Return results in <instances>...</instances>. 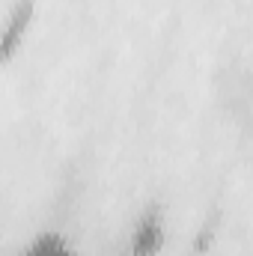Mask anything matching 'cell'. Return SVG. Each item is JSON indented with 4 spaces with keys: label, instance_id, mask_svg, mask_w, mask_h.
I'll return each instance as SVG.
<instances>
[{
    "label": "cell",
    "instance_id": "7a4b0ae2",
    "mask_svg": "<svg viewBox=\"0 0 253 256\" xmlns=\"http://www.w3.org/2000/svg\"><path fill=\"white\" fill-rule=\"evenodd\" d=\"M33 21H36V0H18L12 9H9V18H6V27H3V39H0V57L3 66H9L27 45V36L33 30Z\"/></svg>",
    "mask_w": 253,
    "mask_h": 256
},
{
    "label": "cell",
    "instance_id": "6da1fadb",
    "mask_svg": "<svg viewBox=\"0 0 253 256\" xmlns=\"http://www.w3.org/2000/svg\"><path fill=\"white\" fill-rule=\"evenodd\" d=\"M170 242V226H167V212L161 202H149L131 224L126 238L128 256H161Z\"/></svg>",
    "mask_w": 253,
    "mask_h": 256
},
{
    "label": "cell",
    "instance_id": "3957f363",
    "mask_svg": "<svg viewBox=\"0 0 253 256\" xmlns=\"http://www.w3.org/2000/svg\"><path fill=\"white\" fill-rule=\"evenodd\" d=\"M18 256H80L74 238L60 226H45L27 238Z\"/></svg>",
    "mask_w": 253,
    "mask_h": 256
}]
</instances>
